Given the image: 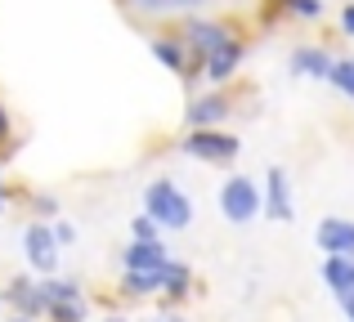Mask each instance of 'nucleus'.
<instances>
[{
  "label": "nucleus",
  "instance_id": "nucleus-24",
  "mask_svg": "<svg viewBox=\"0 0 354 322\" xmlns=\"http://www.w3.org/2000/svg\"><path fill=\"white\" fill-rule=\"evenodd\" d=\"M130 242H162V228H157V219L135 215V219H130Z\"/></svg>",
  "mask_w": 354,
  "mask_h": 322
},
{
  "label": "nucleus",
  "instance_id": "nucleus-3",
  "mask_svg": "<svg viewBox=\"0 0 354 322\" xmlns=\"http://www.w3.org/2000/svg\"><path fill=\"white\" fill-rule=\"evenodd\" d=\"M175 148L202 165H234L242 157V139L234 130H225V125H216V130H184L175 139Z\"/></svg>",
  "mask_w": 354,
  "mask_h": 322
},
{
  "label": "nucleus",
  "instance_id": "nucleus-27",
  "mask_svg": "<svg viewBox=\"0 0 354 322\" xmlns=\"http://www.w3.org/2000/svg\"><path fill=\"white\" fill-rule=\"evenodd\" d=\"M337 27H341V36H354V0H346V5H341Z\"/></svg>",
  "mask_w": 354,
  "mask_h": 322
},
{
  "label": "nucleus",
  "instance_id": "nucleus-14",
  "mask_svg": "<svg viewBox=\"0 0 354 322\" xmlns=\"http://www.w3.org/2000/svg\"><path fill=\"white\" fill-rule=\"evenodd\" d=\"M166 260H171L166 242H126V251H121V269H139V273L166 269Z\"/></svg>",
  "mask_w": 354,
  "mask_h": 322
},
{
  "label": "nucleus",
  "instance_id": "nucleus-17",
  "mask_svg": "<svg viewBox=\"0 0 354 322\" xmlns=\"http://www.w3.org/2000/svg\"><path fill=\"white\" fill-rule=\"evenodd\" d=\"M319 278L328 282V291H332V296L350 291V287H354V255H323Z\"/></svg>",
  "mask_w": 354,
  "mask_h": 322
},
{
  "label": "nucleus",
  "instance_id": "nucleus-29",
  "mask_svg": "<svg viewBox=\"0 0 354 322\" xmlns=\"http://www.w3.org/2000/svg\"><path fill=\"white\" fill-rule=\"evenodd\" d=\"M9 197H14V192H9V179H5V161H0V215H5Z\"/></svg>",
  "mask_w": 354,
  "mask_h": 322
},
{
  "label": "nucleus",
  "instance_id": "nucleus-25",
  "mask_svg": "<svg viewBox=\"0 0 354 322\" xmlns=\"http://www.w3.org/2000/svg\"><path fill=\"white\" fill-rule=\"evenodd\" d=\"M50 228H54V242H59V246H72V242H77V224H72V219H50Z\"/></svg>",
  "mask_w": 354,
  "mask_h": 322
},
{
  "label": "nucleus",
  "instance_id": "nucleus-19",
  "mask_svg": "<svg viewBox=\"0 0 354 322\" xmlns=\"http://www.w3.org/2000/svg\"><path fill=\"white\" fill-rule=\"evenodd\" d=\"M41 291H45V305H63V300H86L81 282H77V278H59V273L41 278Z\"/></svg>",
  "mask_w": 354,
  "mask_h": 322
},
{
  "label": "nucleus",
  "instance_id": "nucleus-22",
  "mask_svg": "<svg viewBox=\"0 0 354 322\" xmlns=\"http://www.w3.org/2000/svg\"><path fill=\"white\" fill-rule=\"evenodd\" d=\"M328 85L337 90L341 99H350V103H354V59H337V63H332Z\"/></svg>",
  "mask_w": 354,
  "mask_h": 322
},
{
  "label": "nucleus",
  "instance_id": "nucleus-18",
  "mask_svg": "<svg viewBox=\"0 0 354 322\" xmlns=\"http://www.w3.org/2000/svg\"><path fill=\"white\" fill-rule=\"evenodd\" d=\"M117 9L144 27H162L171 18V0H117Z\"/></svg>",
  "mask_w": 354,
  "mask_h": 322
},
{
  "label": "nucleus",
  "instance_id": "nucleus-10",
  "mask_svg": "<svg viewBox=\"0 0 354 322\" xmlns=\"http://www.w3.org/2000/svg\"><path fill=\"white\" fill-rule=\"evenodd\" d=\"M323 14H328V0H260V27L319 23Z\"/></svg>",
  "mask_w": 354,
  "mask_h": 322
},
{
  "label": "nucleus",
  "instance_id": "nucleus-8",
  "mask_svg": "<svg viewBox=\"0 0 354 322\" xmlns=\"http://www.w3.org/2000/svg\"><path fill=\"white\" fill-rule=\"evenodd\" d=\"M23 260L32 264V273H59V260H63V246L54 242V228L50 219H32L23 228Z\"/></svg>",
  "mask_w": 354,
  "mask_h": 322
},
{
  "label": "nucleus",
  "instance_id": "nucleus-11",
  "mask_svg": "<svg viewBox=\"0 0 354 322\" xmlns=\"http://www.w3.org/2000/svg\"><path fill=\"white\" fill-rule=\"evenodd\" d=\"M0 305H9L18 318H27V322H41L45 318V291H41V282H32L23 273V278H9L5 282V291H0Z\"/></svg>",
  "mask_w": 354,
  "mask_h": 322
},
{
  "label": "nucleus",
  "instance_id": "nucleus-20",
  "mask_svg": "<svg viewBox=\"0 0 354 322\" xmlns=\"http://www.w3.org/2000/svg\"><path fill=\"white\" fill-rule=\"evenodd\" d=\"M18 197H23L27 215H36V219H59L63 215L59 197H54V192H45V188H27V192H18Z\"/></svg>",
  "mask_w": 354,
  "mask_h": 322
},
{
  "label": "nucleus",
  "instance_id": "nucleus-13",
  "mask_svg": "<svg viewBox=\"0 0 354 322\" xmlns=\"http://www.w3.org/2000/svg\"><path fill=\"white\" fill-rule=\"evenodd\" d=\"M314 246L323 255H354V219L346 215H323L314 228Z\"/></svg>",
  "mask_w": 354,
  "mask_h": 322
},
{
  "label": "nucleus",
  "instance_id": "nucleus-32",
  "mask_svg": "<svg viewBox=\"0 0 354 322\" xmlns=\"http://www.w3.org/2000/svg\"><path fill=\"white\" fill-rule=\"evenodd\" d=\"M0 322H27V318H18V314H9V318H0Z\"/></svg>",
  "mask_w": 354,
  "mask_h": 322
},
{
  "label": "nucleus",
  "instance_id": "nucleus-1",
  "mask_svg": "<svg viewBox=\"0 0 354 322\" xmlns=\"http://www.w3.org/2000/svg\"><path fill=\"white\" fill-rule=\"evenodd\" d=\"M144 215L157 219L162 233H184V228L193 224V197L171 179V174H157V179H148V188H144Z\"/></svg>",
  "mask_w": 354,
  "mask_h": 322
},
{
  "label": "nucleus",
  "instance_id": "nucleus-21",
  "mask_svg": "<svg viewBox=\"0 0 354 322\" xmlns=\"http://www.w3.org/2000/svg\"><path fill=\"white\" fill-rule=\"evenodd\" d=\"M23 148L18 143V125H14V112H9V103L0 99V161H9L14 152Z\"/></svg>",
  "mask_w": 354,
  "mask_h": 322
},
{
  "label": "nucleus",
  "instance_id": "nucleus-30",
  "mask_svg": "<svg viewBox=\"0 0 354 322\" xmlns=\"http://www.w3.org/2000/svg\"><path fill=\"white\" fill-rule=\"evenodd\" d=\"M153 322H189V318H184V314H180V309H166V314H157Z\"/></svg>",
  "mask_w": 354,
  "mask_h": 322
},
{
  "label": "nucleus",
  "instance_id": "nucleus-31",
  "mask_svg": "<svg viewBox=\"0 0 354 322\" xmlns=\"http://www.w3.org/2000/svg\"><path fill=\"white\" fill-rule=\"evenodd\" d=\"M99 322H130L126 314H108V318H99Z\"/></svg>",
  "mask_w": 354,
  "mask_h": 322
},
{
  "label": "nucleus",
  "instance_id": "nucleus-4",
  "mask_svg": "<svg viewBox=\"0 0 354 322\" xmlns=\"http://www.w3.org/2000/svg\"><path fill=\"white\" fill-rule=\"evenodd\" d=\"M220 215L229 219V224H251V219H260V179H251V174H225V183H220Z\"/></svg>",
  "mask_w": 354,
  "mask_h": 322
},
{
  "label": "nucleus",
  "instance_id": "nucleus-2",
  "mask_svg": "<svg viewBox=\"0 0 354 322\" xmlns=\"http://www.w3.org/2000/svg\"><path fill=\"white\" fill-rule=\"evenodd\" d=\"M175 36L184 41V50H189V59H207L211 50H220L225 41H234L242 36V27L234 18H220V14H180V23H175Z\"/></svg>",
  "mask_w": 354,
  "mask_h": 322
},
{
  "label": "nucleus",
  "instance_id": "nucleus-7",
  "mask_svg": "<svg viewBox=\"0 0 354 322\" xmlns=\"http://www.w3.org/2000/svg\"><path fill=\"white\" fill-rule=\"evenodd\" d=\"M247 36H234V41H225L220 50H211L207 59H198L193 63V72L202 77V85H216V90H225L229 81L238 77V68H242V59H247Z\"/></svg>",
  "mask_w": 354,
  "mask_h": 322
},
{
  "label": "nucleus",
  "instance_id": "nucleus-12",
  "mask_svg": "<svg viewBox=\"0 0 354 322\" xmlns=\"http://www.w3.org/2000/svg\"><path fill=\"white\" fill-rule=\"evenodd\" d=\"M332 63H337V54H332L328 45H319V41H305V45H296V50L287 54V72H292L296 81H328Z\"/></svg>",
  "mask_w": 354,
  "mask_h": 322
},
{
  "label": "nucleus",
  "instance_id": "nucleus-15",
  "mask_svg": "<svg viewBox=\"0 0 354 322\" xmlns=\"http://www.w3.org/2000/svg\"><path fill=\"white\" fill-rule=\"evenodd\" d=\"M193 287H198V278H193V269L184 260H166V269H162V300L166 305H184V300L193 296Z\"/></svg>",
  "mask_w": 354,
  "mask_h": 322
},
{
  "label": "nucleus",
  "instance_id": "nucleus-23",
  "mask_svg": "<svg viewBox=\"0 0 354 322\" xmlns=\"http://www.w3.org/2000/svg\"><path fill=\"white\" fill-rule=\"evenodd\" d=\"M50 322H90V305L86 300H63V305H50L45 309Z\"/></svg>",
  "mask_w": 354,
  "mask_h": 322
},
{
  "label": "nucleus",
  "instance_id": "nucleus-26",
  "mask_svg": "<svg viewBox=\"0 0 354 322\" xmlns=\"http://www.w3.org/2000/svg\"><path fill=\"white\" fill-rule=\"evenodd\" d=\"M216 0H171V18H180V14H202V9H211Z\"/></svg>",
  "mask_w": 354,
  "mask_h": 322
},
{
  "label": "nucleus",
  "instance_id": "nucleus-9",
  "mask_svg": "<svg viewBox=\"0 0 354 322\" xmlns=\"http://www.w3.org/2000/svg\"><path fill=\"white\" fill-rule=\"evenodd\" d=\"M260 215H265V219H278V224H287V219L296 215L292 174H287L283 165H269L265 179H260Z\"/></svg>",
  "mask_w": 354,
  "mask_h": 322
},
{
  "label": "nucleus",
  "instance_id": "nucleus-6",
  "mask_svg": "<svg viewBox=\"0 0 354 322\" xmlns=\"http://www.w3.org/2000/svg\"><path fill=\"white\" fill-rule=\"evenodd\" d=\"M148 50H153V59L162 63L166 72H175V77L184 81V90H189V94H198V90H202V77L193 72L189 50H184V41L171 32V27H157V32H153V41H148Z\"/></svg>",
  "mask_w": 354,
  "mask_h": 322
},
{
  "label": "nucleus",
  "instance_id": "nucleus-28",
  "mask_svg": "<svg viewBox=\"0 0 354 322\" xmlns=\"http://www.w3.org/2000/svg\"><path fill=\"white\" fill-rule=\"evenodd\" d=\"M337 305H341V314H346V318L354 322V287H350V291H341V296H337Z\"/></svg>",
  "mask_w": 354,
  "mask_h": 322
},
{
  "label": "nucleus",
  "instance_id": "nucleus-16",
  "mask_svg": "<svg viewBox=\"0 0 354 322\" xmlns=\"http://www.w3.org/2000/svg\"><path fill=\"white\" fill-rule=\"evenodd\" d=\"M153 296H162V269L157 273L121 269V300H153Z\"/></svg>",
  "mask_w": 354,
  "mask_h": 322
},
{
  "label": "nucleus",
  "instance_id": "nucleus-5",
  "mask_svg": "<svg viewBox=\"0 0 354 322\" xmlns=\"http://www.w3.org/2000/svg\"><path fill=\"white\" fill-rule=\"evenodd\" d=\"M234 112H238V108H234V94H229V85H225V90L202 85L198 94H189L184 125H189V130H216V125H225Z\"/></svg>",
  "mask_w": 354,
  "mask_h": 322
}]
</instances>
